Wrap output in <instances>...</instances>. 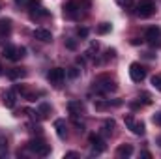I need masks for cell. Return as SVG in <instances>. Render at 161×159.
I'll use <instances>...</instances> for the list:
<instances>
[{"label": "cell", "mask_w": 161, "mask_h": 159, "mask_svg": "<svg viewBox=\"0 0 161 159\" xmlns=\"http://www.w3.org/2000/svg\"><path fill=\"white\" fill-rule=\"evenodd\" d=\"M137 17L141 19H148L156 13V0H141L137 4V9H135Z\"/></svg>", "instance_id": "cell-1"}, {"label": "cell", "mask_w": 161, "mask_h": 159, "mask_svg": "<svg viewBox=\"0 0 161 159\" xmlns=\"http://www.w3.org/2000/svg\"><path fill=\"white\" fill-rule=\"evenodd\" d=\"M116 88H118V86L109 79L107 75H103V77H99V79L94 80V90H96L97 94H111V92H114Z\"/></svg>", "instance_id": "cell-2"}, {"label": "cell", "mask_w": 161, "mask_h": 159, "mask_svg": "<svg viewBox=\"0 0 161 159\" xmlns=\"http://www.w3.org/2000/svg\"><path fill=\"white\" fill-rule=\"evenodd\" d=\"M26 148H28L30 152H34L36 156H41V157H45V156L51 154V146H49L43 139H32V140L26 144Z\"/></svg>", "instance_id": "cell-3"}, {"label": "cell", "mask_w": 161, "mask_h": 159, "mask_svg": "<svg viewBox=\"0 0 161 159\" xmlns=\"http://www.w3.org/2000/svg\"><path fill=\"white\" fill-rule=\"evenodd\" d=\"M124 122H125L127 129H131V133H135V135H139V137L144 135V131H146L144 123H142V122H137L131 114H125V116H124Z\"/></svg>", "instance_id": "cell-4"}, {"label": "cell", "mask_w": 161, "mask_h": 159, "mask_svg": "<svg viewBox=\"0 0 161 159\" xmlns=\"http://www.w3.org/2000/svg\"><path fill=\"white\" fill-rule=\"evenodd\" d=\"M129 77L133 82H142V80L146 79V69H144V66H141L139 62H133L131 66H129Z\"/></svg>", "instance_id": "cell-5"}, {"label": "cell", "mask_w": 161, "mask_h": 159, "mask_svg": "<svg viewBox=\"0 0 161 159\" xmlns=\"http://www.w3.org/2000/svg\"><path fill=\"white\" fill-rule=\"evenodd\" d=\"M80 13V6L79 2H75V0H69V2H66L64 4V17L66 19H77Z\"/></svg>", "instance_id": "cell-6"}, {"label": "cell", "mask_w": 161, "mask_h": 159, "mask_svg": "<svg viewBox=\"0 0 161 159\" xmlns=\"http://www.w3.org/2000/svg\"><path fill=\"white\" fill-rule=\"evenodd\" d=\"M146 41L152 45V47H161V28L159 26H150L148 30H146Z\"/></svg>", "instance_id": "cell-7"}, {"label": "cell", "mask_w": 161, "mask_h": 159, "mask_svg": "<svg viewBox=\"0 0 161 159\" xmlns=\"http://www.w3.org/2000/svg\"><path fill=\"white\" fill-rule=\"evenodd\" d=\"M47 79L51 84H54V86H60L64 79H66V71L62 69V68H53L49 73H47Z\"/></svg>", "instance_id": "cell-8"}, {"label": "cell", "mask_w": 161, "mask_h": 159, "mask_svg": "<svg viewBox=\"0 0 161 159\" xmlns=\"http://www.w3.org/2000/svg\"><path fill=\"white\" fill-rule=\"evenodd\" d=\"M88 140L92 144V156H99V154L105 152V142H103V139L99 135H90Z\"/></svg>", "instance_id": "cell-9"}, {"label": "cell", "mask_w": 161, "mask_h": 159, "mask_svg": "<svg viewBox=\"0 0 161 159\" xmlns=\"http://www.w3.org/2000/svg\"><path fill=\"white\" fill-rule=\"evenodd\" d=\"M68 111L73 118H79L80 114H84V105H82V101H77V99L68 101Z\"/></svg>", "instance_id": "cell-10"}, {"label": "cell", "mask_w": 161, "mask_h": 159, "mask_svg": "<svg viewBox=\"0 0 161 159\" xmlns=\"http://www.w3.org/2000/svg\"><path fill=\"white\" fill-rule=\"evenodd\" d=\"M54 129H56V135L64 140V139H68V125H66V122L62 118L54 120Z\"/></svg>", "instance_id": "cell-11"}, {"label": "cell", "mask_w": 161, "mask_h": 159, "mask_svg": "<svg viewBox=\"0 0 161 159\" xmlns=\"http://www.w3.org/2000/svg\"><path fill=\"white\" fill-rule=\"evenodd\" d=\"M34 38L43 41V43H49V41H53V34L49 30H45V28H36L34 30Z\"/></svg>", "instance_id": "cell-12"}, {"label": "cell", "mask_w": 161, "mask_h": 159, "mask_svg": "<svg viewBox=\"0 0 161 159\" xmlns=\"http://www.w3.org/2000/svg\"><path fill=\"white\" fill-rule=\"evenodd\" d=\"M133 156V146L131 144H120L118 148H116V157H131Z\"/></svg>", "instance_id": "cell-13"}, {"label": "cell", "mask_w": 161, "mask_h": 159, "mask_svg": "<svg viewBox=\"0 0 161 159\" xmlns=\"http://www.w3.org/2000/svg\"><path fill=\"white\" fill-rule=\"evenodd\" d=\"M8 77L11 80L25 79V77H26V69H25V68H11V69L8 71Z\"/></svg>", "instance_id": "cell-14"}, {"label": "cell", "mask_w": 161, "mask_h": 159, "mask_svg": "<svg viewBox=\"0 0 161 159\" xmlns=\"http://www.w3.org/2000/svg\"><path fill=\"white\" fill-rule=\"evenodd\" d=\"M4 56L8 58V60H11V62H17L19 60V52H17V47H13V45H8V47H4Z\"/></svg>", "instance_id": "cell-15"}, {"label": "cell", "mask_w": 161, "mask_h": 159, "mask_svg": "<svg viewBox=\"0 0 161 159\" xmlns=\"http://www.w3.org/2000/svg\"><path fill=\"white\" fill-rule=\"evenodd\" d=\"M11 34V19H0V36H9Z\"/></svg>", "instance_id": "cell-16"}, {"label": "cell", "mask_w": 161, "mask_h": 159, "mask_svg": "<svg viewBox=\"0 0 161 159\" xmlns=\"http://www.w3.org/2000/svg\"><path fill=\"white\" fill-rule=\"evenodd\" d=\"M4 105L8 109H13L15 107V90H8L4 94Z\"/></svg>", "instance_id": "cell-17"}, {"label": "cell", "mask_w": 161, "mask_h": 159, "mask_svg": "<svg viewBox=\"0 0 161 159\" xmlns=\"http://www.w3.org/2000/svg\"><path fill=\"white\" fill-rule=\"evenodd\" d=\"M43 17H49V11L45 8H34L30 9V19L36 21V19H43Z\"/></svg>", "instance_id": "cell-18"}, {"label": "cell", "mask_w": 161, "mask_h": 159, "mask_svg": "<svg viewBox=\"0 0 161 159\" xmlns=\"http://www.w3.org/2000/svg\"><path fill=\"white\" fill-rule=\"evenodd\" d=\"M111 30H113V25H111V23H101V25L96 28V32H97L99 36H103V34H109Z\"/></svg>", "instance_id": "cell-19"}, {"label": "cell", "mask_w": 161, "mask_h": 159, "mask_svg": "<svg viewBox=\"0 0 161 159\" xmlns=\"http://www.w3.org/2000/svg\"><path fill=\"white\" fill-rule=\"evenodd\" d=\"M49 112H51V105H49V103H41V105H40V111H38V114H40L41 118H45Z\"/></svg>", "instance_id": "cell-20"}, {"label": "cell", "mask_w": 161, "mask_h": 159, "mask_svg": "<svg viewBox=\"0 0 161 159\" xmlns=\"http://www.w3.org/2000/svg\"><path fill=\"white\" fill-rule=\"evenodd\" d=\"M97 51H99V43L97 41H92L90 47H88V51H86V56H94V52H97Z\"/></svg>", "instance_id": "cell-21"}, {"label": "cell", "mask_w": 161, "mask_h": 159, "mask_svg": "<svg viewBox=\"0 0 161 159\" xmlns=\"http://www.w3.org/2000/svg\"><path fill=\"white\" fill-rule=\"evenodd\" d=\"M139 101H142L144 105H150V103H152L150 94H148V92H141V94H139Z\"/></svg>", "instance_id": "cell-22"}, {"label": "cell", "mask_w": 161, "mask_h": 159, "mask_svg": "<svg viewBox=\"0 0 161 159\" xmlns=\"http://www.w3.org/2000/svg\"><path fill=\"white\" fill-rule=\"evenodd\" d=\"M152 86H154L158 92H161V75H154V77H152Z\"/></svg>", "instance_id": "cell-23"}, {"label": "cell", "mask_w": 161, "mask_h": 159, "mask_svg": "<svg viewBox=\"0 0 161 159\" xmlns=\"http://www.w3.org/2000/svg\"><path fill=\"white\" fill-rule=\"evenodd\" d=\"M8 150V139L4 135H0V154H4Z\"/></svg>", "instance_id": "cell-24"}, {"label": "cell", "mask_w": 161, "mask_h": 159, "mask_svg": "<svg viewBox=\"0 0 161 159\" xmlns=\"http://www.w3.org/2000/svg\"><path fill=\"white\" fill-rule=\"evenodd\" d=\"M66 73H68L69 79H77V77H79V69H77V68H69Z\"/></svg>", "instance_id": "cell-25"}, {"label": "cell", "mask_w": 161, "mask_h": 159, "mask_svg": "<svg viewBox=\"0 0 161 159\" xmlns=\"http://www.w3.org/2000/svg\"><path fill=\"white\" fill-rule=\"evenodd\" d=\"M109 107H111V103H107V101H96V109L97 111H105Z\"/></svg>", "instance_id": "cell-26"}, {"label": "cell", "mask_w": 161, "mask_h": 159, "mask_svg": "<svg viewBox=\"0 0 161 159\" xmlns=\"http://www.w3.org/2000/svg\"><path fill=\"white\" fill-rule=\"evenodd\" d=\"M105 131L107 133H113V129H114V120H105Z\"/></svg>", "instance_id": "cell-27"}, {"label": "cell", "mask_w": 161, "mask_h": 159, "mask_svg": "<svg viewBox=\"0 0 161 159\" xmlns=\"http://www.w3.org/2000/svg\"><path fill=\"white\" fill-rule=\"evenodd\" d=\"M66 47H68L69 51H75V49H77V41L75 40H66Z\"/></svg>", "instance_id": "cell-28"}, {"label": "cell", "mask_w": 161, "mask_h": 159, "mask_svg": "<svg viewBox=\"0 0 161 159\" xmlns=\"http://www.w3.org/2000/svg\"><path fill=\"white\" fill-rule=\"evenodd\" d=\"M118 2V6H122V8H131L133 6V0H116Z\"/></svg>", "instance_id": "cell-29"}, {"label": "cell", "mask_w": 161, "mask_h": 159, "mask_svg": "<svg viewBox=\"0 0 161 159\" xmlns=\"http://www.w3.org/2000/svg\"><path fill=\"white\" fill-rule=\"evenodd\" d=\"M77 36H79V38H86V36H88V28H77Z\"/></svg>", "instance_id": "cell-30"}, {"label": "cell", "mask_w": 161, "mask_h": 159, "mask_svg": "<svg viewBox=\"0 0 161 159\" xmlns=\"http://www.w3.org/2000/svg\"><path fill=\"white\" fill-rule=\"evenodd\" d=\"M154 123H158L161 127V112H156V114H154Z\"/></svg>", "instance_id": "cell-31"}, {"label": "cell", "mask_w": 161, "mask_h": 159, "mask_svg": "<svg viewBox=\"0 0 161 159\" xmlns=\"http://www.w3.org/2000/svg\"><path fill=\"white\" fill-rule=\"evenodd\" d=\"M114 56H116V51L114 49H109L107 51V58H114Z\"/></svg>", "instance_id": "cell-32"}, {"label": "cell", "mask_w": 161, "mask_h": 159, "mask_svg": "<svg viewBox=\"0 0 161 159\" xmlns=\"http://www.w3.org/2000/svg\"><path fill=\"white\" fill-rule=\"evenodd\" d=\"M28 2H30V0H15L17 6H28Z\"/></svg>", "instance_id": "cell-33"}, {"label": "cell", "mask_w": 161, "mask_h": 159, "mask_svg": "<svg viewBox=\"0 0 161 159\" xmlns=\"http://www.w3.org/2000/svg\"><path fill=\"white\" fill-rule=\"evenodd\" d=\"M141 157H146V159H150V157H152V154H150V152H141Z\"/></svg>", "instance_id": "cell-34"}, {"label": "cell", "mask_w": 161, "mask_h": 159, "mask_svg": "<svg viewBox=\"0 0 161 159\" xmlns=\"http://www.w3.org/2000/svg\"><path fill=\"white\" fill-rule=\"evenodd\" d=\"M131 43H133V45H141V43H142V40H139V38H133V40H131Z\"/></svg>", "instance_id": "cell-35"}, {"label": "cell", "mask_w": 161, "mask_h": 159, "mask_svg": "<svg viewBox=\"0 0 161 159\" xmlns=\"http://www.w3.org/2000/svg\"><path fill=\"white\" fill-rule=\"evenodd\" d=\"M77 64H79V66H84V58H80L79 56V58H77Z\"/></svg>", "instance_id": "cell-36"}, {"label": "cell", "mask_w": 161, "mask_h": 159, "mask_svg": "<svg viewBox=\"0 0 161 159\" xmlns=\"http://www.w3.org/2000/svg\"><path fill=\"white\" fill-rule=\"evenodd\" d=\"M66 157H77V154L75 152H69V154H66Z\"/></svg>", "instance_id": "cell-37"}, {"label": "cell", "mask_w": 161, "mask_h": 159, "mask_svg": "<svg viewBox=\"0 0 161 159\" xmlns=\"http://www.w3.org/2000/svg\"><path fill=\"white\" fill-rule=\"evenodd\" d=\"M158 142H159V146H161V137H159V139H158Z\"/></svg>", "instance_id": "cell-38"}, {"label": "cell", "mask_w": 161, "mask_h": 159, "mask_svg": "<svg viewBox=\"0 0 161 159\" xmlns=\"http://www.w3.org/2000/svg\"><path fill=\"white\" fill-rule=\"evenodd\" d=\"M0 75H2V66H0Z\"/></svg>", "instance_id": "cell-39"}]
</instances>
